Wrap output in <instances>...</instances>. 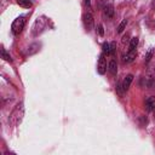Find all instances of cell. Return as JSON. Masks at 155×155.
<instances>
[{
  "instance_id": "6da1fadb",
  "label": "cell",
  "mask_w": 155,
  "mask_h": 155,
  "mask_svg": "<svg viewBox=\"0 0 155 155\" xmlns=\"http://www.w3.org/2000/svg\"><path fill=\"white\" fill-rule=\"evenodd\" d=\"M24 115V108H23V103H18L15 109L11 111L10 117H8V122L11 126H17L18 124H21L22 119Z\"/></svg>"
},
{
  "instance_id": "7a4b0ae2",
  "label": "cell",
  "mask_w": 155,
  "mask_h": 155,
  "mask_svg": "<svg viewBox=\"0 0 155 155\" xmlns=\"http://www.w3.org/2000/svg\"><path fill=\"white\" fill-rule=\"evenodd\" d=\"M24 24H25V17H24V16L17 17V18L12 22V24H11V30H12V33H13L15 35H18V34L23 30Z\"/></svg>"
},
{
  "instance_id": "3957f363",
  "label": "cell",
  "mask_w": 155,
  "mask_h": 155,
  "mask_svg": "<svg viewBox=\"0 0 155 155\" xmlns=\"http://www.w3.org/2000/svg\"><path fill=\"white\" fill-rule=\"evenodd\" d=\"M107 69H108V65H107L105 54H104V53H102V54L99 56V58H98L97 71H98V74H101V75H104V74H105V71H107Z\"/></svg>"
},
{
  "instance_id": "277c9868",
  "label": "cell",
  "mask_w": 155,
  "mask_h": 155,
  "mask_svg": "<svg viewBox=\"0 0 155 155\" xmlns=\"http://www.w3.org/2000/svg\"><path fill=\"white\" fill-rule=\"evenodd\" d=\"M82 22H84V25L86 28L87 31H90L92 28H93V24H94V21H93V16L90 13V12H85L84 16H82Z\"/></svg>"
},
{
  "instance_id": "5b68a950",
  "label": "cell",
  "mask_w": 155,
  "mask_h": 155,
  "mask_svg": "<svg viewBox=\"0 0 155 155\" xmlns=\"http://www.w3.org/2000/svg\"><path fill=\"white\" fill-rule=\"evenodd\" d=\"M102 8H103V16L107 19H111L114 16V6L111 4H105Z\"/></svg>"
},
{
  "instance_id": "8992f818",
  "label": "cell",
  "mask_w": 155,
  "mask_h": 155,
  "mask_svg": "<svg viewBox=\"0 0 155 155\" xmlns=\"http://www.w3.org/2000/svg\"><path fill=\"white\" fill-rule=\"evenodd\" d=\"M137 57V51L132 50V51H127L124 56H122V62L124 63H131L134 61V58Z\"/></svg>"
},
{
  "instance_id": "52a82bcc",
  "label": "cell",
  "mask_w": 155,
  "mask_h": 155,
  "mask_svg": "<svg viewBox=\"0 0 155 155\" xmlns=\"http://www.w3.org/2000/svg\"><path fill=\"white\" fill-rule=\"evenodd\" d=\"M144 108L147 111H154L155 110V97H148L144 101Z\"/></svg>"
},
{
  "instance_id": "ba28073f",
  "label": "cell",
  "mask_w": 155,
  "mask_h": 155,
  "mask_svg": "<svg viewBox=\"0 0 155 155\" xmlns=\"http://www.w3.org/2000/svg\"><path fill=\"white\" fill-rule=\"evenodd\" d=\"M108 70H109V73H110L113 76L116 75V73H117V64H116V61H115V59H111V61L109 62V64H108Z\"/></svg>"
},
{
  "instance_id": "9c48e42d",
  "label": "cell",
  "mask_w": 155,
  "mask_h": 155,
  "mask_svg": "<svg viewBox=\"0 0 155 155\" xmlns=\"http://www.w3.org/2000/svg\"><path fill=\"white\" fill-rule=\"evenodd\" d=\"M132 80H133V75H132V74H128V75H126V78L124 79V81H122V87H124L125 92H126V91L130 88V85H131Z\"/></svg>"
},
{
  "instance_id": "30bf717a",
  "label": "cell",
  "mask_w": 155,
  "mask_h": 155,
  "mask_svg": "<svg viewBox=\"0 0 155 155\" xmlns=\"http://www.w3.org/2000/svg\"><path fill=\"white\" fill-rule=\"evenodd\" d=\"M18 5L24 8H30L33 6V2L31 0H18Z\"/></svg>"
},
{
  "instance_id": "8fae6325",
  "label": "cell",
  "mask_w": 155,
  "mask_h": 155,
  "mask_svg": "<svg viewBox=\"0 0 155 155\" xmlns=\"http://www.w3.org/2000/svg\"><path fill=\"white\" fill-rule=\"evenodd\" d=\"M137 45H138V38H137V36H134V38H132V39L130 40V46H128V51L136 50Z\"/></svg>"
},
{
  "instance_id": "7c38bea8",
  "label": "cell",
  "mask_w": 155,
  "mask_h": 155,
  "mask_svg": "<svg viewBox=\"0 0 155 155\" xmlns=\"http://www.w3.org/2000/svg\"><path fill=\"white\" fill-rule=\"evenodd\" d=\"M102 50H103V53L104 54H107V56H109L110 54V44L109 42H103V45H102Z\"/></svg>"
},
{
  "instance_id": "4fadbf2b",
  "label": "cell",
  "mask_w": 155,
  "mask_h": 155,
  "mask_svg": "<svg viewBox=\"0 0 155 155\" xmlns=\"http://www.w3.org/2000/svg\"><path fill=\"white\" fill-rule=\"evenodd\" d=\"M1 57H2V59H5V61H7V62H12V59H11V56L5 51V48H1Z\"/></svg>"
},
{
  "instance_id": "5bb4252c",
  "label": "cell",
  "mask_w": 155,
  "mask_h": 155,
  "mask_svg": "<svg viewBox=\"0 0 155 155\" xmlns=\"http://www.w3.org/2000/svg\"><path fill=\"white\" fill-rule=\"evenodd\" d=\"M126 24H127V19H122L121 23H120L119 27H117V33H122L124 29L126 28Z\"/></svg>"
},
{
  "instance_id": "9a60e30c",
  "label": "cell",
  "mask_w": 155,
  "mask_h": 155,
  "mask_svg": "<svg viewBox=\"0 0 155 155\" xmlns=\"http://www.w3.org/2000/svg\"><path fill=\"white\" fill-rule=\"evenodd\" d=\"M116 92H117L120 96L124 94L125 90H124V87H122V82H117V85H116Z\"/></svg>"
},
{
  "instance_id": "2e32d148",
  "label": "cell",
  "mask_w": 155,
  "mask_h": 155,
  "mask_svg": "<svg viewBox=\"0 0 155 155\" xmlns=\"http://www.w3.org/2000/svg\"><path fill=\"white\" fill-rule=\"evenodd\" d=\"M116 52V44L115 42H110V54L114 56Z\"/></svg>"
},
{
  "instance_id": "e0dca14e",
  "label": "cell",
  "mask_w": 155,
  "mask_h": 155,
  "mask_svg": "<svg viewBox=\"0 0 155 155\" xmlns=\"http://www.w3.org/2000/svg\"><path fill=\"white\" fill-rule=\"evenodd\" d=\"M97 33H98L101 36L104 35V29H103V25H102V24H98V25H97Z\"/></svg>"
},
{
  "instance_id": "ac0fdd59",
  "label": "cell",
  "mask_w": 155,
  "mask_h": 155,
  "mask_svg": "<svg viewBox=\"0 0 155 155\" xmlns=\"http://www.w3.org/2000/svg\"><path fill=\"white\" fill-rule=\"evenodd\" d=\"M107 1H108V0H96V2H97V6H98L99 8H102V7H103V6L107 4Z\"/></svg>"
},
{
  "instance_id": "d6986e66",
  "label": "cell",
  "mask_w": 155,
  "mask_h": 155,
  "mask_svg": "<svg viewBox=\"0 0 155 155\" xmlns=\"http://www.w3.org/2000/svg\"><path fill=\"white\" fill-rule=\"evenodd\" d=\"M131 39L128 38V34H125L124 36H122V39H121V41H122V44H127L128 41H130Z\"/></svg>"
},
{
  "instance_id": "ffe728a7",
  "label": "cell",
  "mask_w": 155,
  "mask_h": 155,
  "mask_svg": "<svg viewBox=\"0 0 155 155\" xmlns=\"http://www.w3.org/2000/svg\"><path fill=\"white\" fill-rule=\"evenodd\" d=\"M151 54H153V50H150V51L148 52V54H147V58H145V62H147V63L150 61V58H151Z\"/></svg>"
},
{
  "instance_id": "44dd1931",
  "label": "cell",
  "mask_w": 155,
  "mask_h": 155,
  "mask_svg": "<svg viewBox=\"0 0 155 155\" xmlns=\"http://www.w3.org/2000/svg\"><path fill=\"white\" fill-rule=\"evenodd\" d=\"M150 7H151L153 10L155 8V0H153V1H151V5H150Z\"/></svg>"
}]
</instances>
